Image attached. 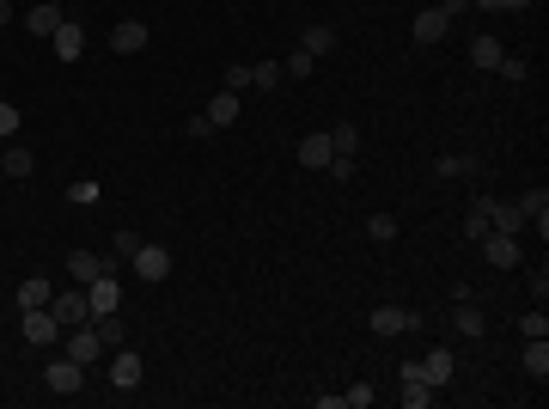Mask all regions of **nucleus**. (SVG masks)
Masks as SVG:
<instances>
[{
	"instance_id": "obj_1",
	"label": "nucleus",
	"mask_w": 549,
	"mask_h": 409,
	"mask_svg": "<svg viewBox=\"0 0 549 409\" xmlns=\"http://www.w3.org/2000/svg\"><path fill=\"white\" fill-rule=\"evenodd\" d=\"M117 251H74V257H67V275H74V281H98V275H117Z\"/></svg>"
},
{
	"instance_id": "obj_2",
	"label": "nucleus",
	"mask_w": 549,
	"mask_h": 409,
	"mask_svg": "<svg viewBox=\"0 0 549 409\" xmlns=\"http://www.w3.org/2000/svg\"><path fill=\"white\" fill-rule=\"evenodd\" d=\"M19 336H25V343H37V348H49V343H61L67 330L56 324V312H49V306H37V312H19Z\"/></svg>"
},
{
	"instance_id": "obj_3",
	"label": "nucleus",
	"mask_w": 549,
	"mask_h": 409,
	"mask_svg": "<svg viewBox=\"0 0 549 409\" xmlns=\"http://www.w3.org/2000/svg\"><path fill=\"white\" fill-rule=\"evenodd\" d=\"M409 37H415V49L446 43V37H452V13H446V6H427V13H415V31H409Z\"/></svg>"
},
{
	"instance_id": "obj_4",
	"label": "nucleus",
	"mask_w": 549,
	"mask_h": 409,
	"mask_svg": "<svg viewBox=\"0 0 549 409\" xmlns=\"http://www.w3.org/2000/svg\"><path fill=\"white\" fill-rule=\"evenodd\" d=\"M128 263H135V275H141V281L153 287V281H165V275H171V251H165V245H147V239H141Z\"/></svg>"
},
{
	"instance_id": "obj_5",
	"label": "nucleus",
	"mask_w": 549,
	"mask_h": 409,
	"mask_svg": "<svg viewBox=\"0 0 549 409\" xmlns=\"http://www.w3.org/2000/svg\"><path fill=\"white\" fill-rule=\"evenodd\" d=\"M397 385H403V404L409 409H427L433 397H440V385H427V379H422V361H403V367H397Z\"/></svg>"
},
{
	"instance_id": "obj_6",
	"label": "nucleus",
	"mask_w": 549,
	"mask_h": 409,
	"mask_svg": "<svg viewBox=\"0 0 549 409\" xmlns=\"http://www.w3.org/2000/svg\"><path fill=\"white\" fill-rule=\"evenodd\" d=\"M427 318L422 312H409V306H379L372 312V336H403V330H422Z\"/></svg>"
},
{
	"instance_id": "obj_7",
	"label": "nucleus",
	"mask_w": 549,
	"mask_h": 409,
	"mask_svg": "<svg viewBox=\"0 0 549 409\" xmlns=\"http://www.w3.org/2000/svg\"><path fill=\"white\" fill-rule=\"evenodd\" d=\"M61 343H67V361H80V367H92V361L104 354V343H98V330H92V318H86V324H74L67 336H61Z\"/></svg>"
},
{
	"instance_id": "obj_8",
	"label": "nucleus",
	"mask_w": 549,
	"mask_h": 409,
	"mask_svg": "<svg viewBox=\"0 0 549 409\" xmlns=\"http://www.w3.org/2000/svg\"><path fill=\"white\" fill-rule=\"evenodd\" d=\"M61 25H67V6H61V0H37V6L25 13V31H31V37H56Z\"/></svg>"
},
{
	"instance_id": "obj_9",
	"label": "nucleus",
	"mask_w": 549,
	"mask_h": 409,
	"mask_svg": "<svg viewBox=\"0 0 549 409\" xmlns=\"http://www.w3.org/2000/svg\"><path fill=\"white\" fill-rule=\"evenodd\" d=\"M141 379H147L141 354H135V348H117V354H110V391H135Z\"/></svg>"
},
{
	"instance_id": "obj_10",
	"label": "nucleus",
	"mask_w": 549,
	"mask_h": 409,
	"mask_svg": "<svg viewBox=\"0 0 549 409\" xmlns=\"http://www.w3.org/2000/svg\"><path fill=\"white\" fill-rule=\"evenodd\" d=\"M43 385L56 391V397H74V391L86 385V367H80V361H67V354H61V361H49V373H43Z\"/></svg>"
},
{
	"instance_id": "obj_11",
	"label": "nucleus",
	"mask_w": 549,
	"mask_h": 409,
	"mask_svg": "<svg viewBox=\"0 0 549 409\" xmlns=\"http://www.w3.org/2000/svg\"><path fill=\"white\" fill-rule=\"evenodd\" d=\"M476 245H483V257L494 269H519V239H513V232H483Z\"/></svg>"
},
{
	"instance_id": "obj_12",
	"label": "nucleus",
	"mask_w": 549,
	"mask_h": 409,
	"mask_svg": "<svg viewBox=\"0 0 549 409\" xmlns=\"http://www.w3.org/2000/svg\"><path fill=\"white\" fill-rule=\"evenodd\" d=\"M117 306H122L117 275H98V281H86V312H92V318H104V312H117Z\"/></svg>"
},
{
	"instance_id": "obj_13",
	"label": "nucleus",
	"mask_w": 549,
	"mask_h": 409,
	"mask_svg": "<svg viewBox=\"0 0 549 409\" xmlns=\"http://www.w3.org/2000/svg\"><path fill=\"white\" fill-rule=\"evenodd\" d=\"M452 330H458V336H470V343H476V336H488V318H483V306H476V300H452Z\"/></svg>"
},
{
	"instance_id": "obj_14",
	"label": "nucleus",
	"mask_w": 549,
	"mask_h": 409,
	"mask_svg": "<svg viewBox=\"0 0 549 409\" xmlns=\"http://www.w3.org/2000/svg\"><path fill=\"white\" fill-rule=\"evenodd\" d=\"M49 312H56V324H61V330L86 324V318H92V312H86V287H80V293H56V300H49Z\"/></svg>"
},
{
	"instance_id": "obj_15",
	"label": "nucleus",
	"mask_w": 549,
	"mask_h": 409,
	"mask_svg": "<svg viewBox=\"0 0 549 409\" xmlns=\"http://www.w3.org/2000/svg\"><path fill=\"white\" fill-rule=\"evenodd\" d=\"M49 49H56V62H80V56H86V31H80L74 19H67V25L56 31V37H49Z\"/></svg>"
},
{
	"instance_id": "obj_16",
	"label": "nucleus",
	"mask_w": 549,
	"mask_h": 409,
	"mask_svg": "<svg viewBox=\"0 0 549 409\" xmlns=\"http://www.w3.org/2000/svg\"><path fill=\"white\" fill-rule=\"evenodd\" d=\"M501 56H507V43L501 37H470V67H483V74H494V67H501Z\"/></svg>"
},
{
	"instance_id": "obj_17",
	"label": "nucleus",
	"mask_w": 549,
	"mask_h": 409,
	"mask_svg": "<svg viewBox=\"0 0 549 409\" xmlns=\"http://www.w3.org/2000/svg\"><path fill=\"white\" fill-rule=\"evenodd\" d=\"M452 373H458V361H452V348H433V354H422V379L427 385H452Z\"/></svg>"
},
{
	"instance_id": "obj_18",
	"label": "nucleus",
	"mask_w": 549,
	"mask_h": 409,
	"mask_svg": "<svg viewBox=\"0 0 549 409\" xmlns=\"http://www.w3.org/2000/svg\"><path fill=\"white\" fill-rule=\"evenodd\" d=\"M110 49H117V56H141V49H147V25L141 19H122L117 31H110Z\"/></svg>"
},
{
	"instance_id": "obj_19",
	"label": "nucleus",
	"mask_w": 549,
	"mask_h": 409,
	"mask_svg": "<svg viewBox=\"0 0 549 409\" xmlns=\"http://www.w3.org/2000/svg\"><path fill=\"white\" fill-rule=\"evenodd\" d=\"M330 153H336V147H330V128H318V135H305V141H300V165H305V171H324Z\"/></svg>"
},
{
	"instance_id": "obj_20",
	"label": "nucleus",
	"mask_w": 549,
	"mask_h": 409,
	"mask_svg": "<svg viewBox=\"0 0 549 409\" xmlns=\"http://www.w3.org/2000/svg\"><path fill=\"white\" fill-rule=\"evenodd\" d=\"M202 117H208L214 128H232V123H239V92H226V86H220V92L208 98V110H202Z\"/></svg>"
},
{
	"instance_id": "obj_21",
	"label": "nucleus",
	"mask_w": 549,
	"mask_h": 409,
	"mask_svg": "<svg viewBox=\"0 0 549 409\" xmlns=\"http://www.w3.org/2000/svg\"><path fill=\"white\" fill-rule=\"evenodd\" d=\"M519 226H525L519 202H494V196H488V232H513V239H519Z\"/></svg>"
},
{
	"instance_id": "obj_22",
	"label": "nucleus",
	"mask_w": 549,
	"mask_h": 409,
	"mask_svg": "<svg viewBox=\"0 0 549 409\" xmlns=\"http://www.w3.org/2000/svg\"><path fill=\"white\" fill-rule=\"evenodd\" d=\"M13 300H19V312H37V306H49V300H56V287L43 281V275H31V281H19V293H13Z\"/></svg>"
},
{
	"instance_id": "obj_23",
	"label": "nucleus",
	"mask_w": 549,
	"mask_h": 409,
	"mask_svg": "<svg viewBox=\"0 0 549 409\" xmlns=\"http://www.w3.org/2000/svg\"><path fill=\"white\" fill-rule=\"evenodd\" d=\"M519 214H525V220H537V239H549V189H525Z\"/></svg>"
},
{
	"instance_id": "obj_24",
	"label": "nucleus",
	"mask_w": 549,
	"mask_h": 409,
	"mask_svg": "<svg viewBox=\"0 0 549 409\" xmlns=\"http://www.w3.org/2000/svg\"><path fill=\"white\" fill-rule=\"evenodd\" d=\"M300 49L311 56V62H318V56H330V49H336V25H305Z\"/></svg>"
},
{
	"instance_id": "obj_25",
	"label": "nucleus",
	"mask_w": 549,
	"mask_h": 409,
	"mask_svg": "<svg viewBox=\"0 0 549 409\" xmlns=\"http://www.w3.org/2000/svg\"><path fill=\"white\" fill-rule=\"evenodd\" d=\"M525 373L537 385L549 379V336H525Z\"/></svg>"
},
{
	"instance_id": "obj_26",
	"label": "nucleus",
	"mask_w": 549,
	"mask_h": 409,
	"mask_svg": "<svg viewBox=\"0 0 549 409\" xmlns=\"http://www.w3.org/2000/svg\"><path fill=\"white\" fill-rule=\"evenodd\" d=\"M476 171V153H440L433 159V178H470Z\"/></svg>"
},
{
	"instance_id": "obj_27",
	"label": "nucleus",
	"mask_w": 549,
	"mask_h": 409,
	"mask_svg": "<svg viewBox=\"0 0 549 409\" xmlns=\"http://www.w3.org/2000/svg\"><path fill=\"white\" fill-rule=\"evenodd\" d=\"M0 171H6V178H31V171H37V159H31L25 147H6V153H0Z\"/></svg>"
},
{
	"instance_id": "obj_28",
	"label": "nucleus",
	"mask_w": 549,
	"mask_h": 409,
	"mask_svg": "<svg viewBox=\"0 0 549 409\" xmlns=\"http://www.w3.org/2000/svg\"><path fill=\"white\" fill-rule=\"evenodd\" d=\"M281 80H287L281 62H250V86H257V92H275Z\"/></svg>"
},
{
	"instance_id": "obj_29",
	"label": "nucleus",
	"mask_w": 549,
	"mask_h": 409,
	"mask_svg": "<svg viewBox=\"0 0 549 409\" xmlns=\"http://www.w3.org/2000/svg\"><path fill=\"white\" fill-rule=\"evenodd\" d=\"M483 232H488V196H476V202H470V214H464V239L476 245Z\"/></svg>"
},
{
	"instance_id": "obj_30",
	"label": "nucleus",
	"mask_w": 549,
	"mask_h": 409,
	"mask_svg": "<svg viewBox=\"0 0 549 409\" xmlns=\"http://www.w3.org/2000/svg\"><path fill=\"white\" fill-rule=\"evenodd\" d=\"M330 147H336V153H354V147H361V123H336L330 128Z\"/></svg>"
},
{
	"instance_id": "obj_31",
	"label": "nucleus",
	"mask_w": 549,
	"mask_h": 409,
	"mask_svg": "<svg viewBox=\"0 0 549 409\" xmlns=\"http://www.w3.org/2000/svg\"><path fill=\"white\" fill-rule=\"evenodd\" d=\"M311 67H318V62H311L305 49H293V56L281 62V74H287V80H311Z\"/></svg>"
},
{
	"instance_id": "obj_32",
	"label": "nucleus",
	"mask_w": 549,
	"mask_h": 409,
	"mask_svg": "<svg viewBox=\"0 0 549 409\" xmlns=\"http://www.w3.org/2000/svg\"><path fill=\"white\" fill-rule=\"evenodd\" d=\"M494 74L519 86V80H531V62H525V56H501V67H494Z\"/></svg>"
},
{
	"instance_id": "obj_33",
	"label": "nucleus",
	"mask_w": 549,
	"mask_h": 409,
	"mask_svg": "<svg viewBox=\"0 0 549 409\" xmlns=\"http://www.w3.org/2000/svg\"><path fill=\"white\" fill-rule=\"evenodd\" d=\"M67 202H74V208H92V202H98V184H92V178H74V184H67Z\"/></svg>"
},
{
	"instance_id": "obj_34",
	"label": "nucleus",
	"mask_w": 549,
	"mask_h": 409,
	"mask_svg": "<svg viewBox=\"0 0 549 409\" xmlns=\"http://www.w3.org/2000/svg\"><path fill=\"white\" fill-rule=\"evenodd\" d=\"M92 330H98V343H104V348H110V343H122V318H117V312L92 318Z\"/></svg>"
},
{
	"instance_id": "obj_35",
	"label": "nucleus",
	"mask_w": 549,
	"mask_h": 409,
	"mask_svg": "<svg viewBox=\"0 0 549 409\" xmlns=\"http://www.w3.org/2000/svg\"><path fill=\"white\" fill-rule=\"evenodd\" d=\"M366 239L391 245V239H397V220H391V214H372V220H366Z\"/></svg>"
},
{
	"instance_id": "obj_36",
	"label": "nucleus",
	"mask_w": 549,
	"mask_h": 409,
	"mask_svg": "<svg viewBox=\"0 0 549 409\" xmlns=\"http://www.w3.org/2000/svg\"><path fill=\"white\" fill-rule=\"evenodd\" d=\"M19 123H25V117H19V104H6V98H0V141H13V135H19Z\"/></svg>"
},
{
	"instance_id": "obj_37",
	"label": "nucleus",
	"mask_w": 549,
	"mask_h": 409,
	"mask_svg": "<svg viewBox=\"0 0 549 409\" xmlns=\"http://www.w3.org/2000/svg\"><path fill=\"white\" fill-rule=\"evenodd\" d=\"M519 336H549V318H544V306H531L525 318H519Z\"/></svg>"
},
{
	"instance_id": "obj_38",
	"label": "nucleus",
	"mask_w": 549,
	"mask_h": 409,
	"mask_svg": "<svg viewBox=\"0 0 549 409\" xmlns=\"http://www.w3.org/2000/svg\"><path fill=\"white\" fill-rule=\"evenodd\" d=\"M342 404H348V409H372V404H379V391H372V385H348Z\"/></svg>"
},
{
	"instance_id": "obj_39",
	"label": "nucleus",
	"mask_w": 549,
	"mask_h": 409,
	"mask_svg": "<svg viewBox=\"0 0 549 409\" xmlns=\"http://www.w3.org/2000/svg\"><path fill=\"white\" fill-rule=\"evenodd\" d=\"M330 178H336V184H348V178H354V153H330V165H324Z\"/></svg>"
},
{
	"instance_id": "obj_40",
	"label": "nucleus",
	"mask_w": 549,
	"mask_h": 409,
	"mask_svg": "<svg viewBox=\"0 0 549 409\" xmlns=\"http://www.w3.org/2000/svg\"><path fill=\"white\" fill-rule=\"evenodd\" d=\"M135 245H141V232H128V226H122L117 239H110V251H117L122 263H128V257H135Z\"/></svg>"
},
{
	"instance_id": "obj_41",
	"label": "nucleus",
	"mask_w": 549,
	"mask_h": 409,
	"mask_svg": "<svg viewBox=\"0 0 549 409\" xmlns=\"http://www.w3.org/2000/svg\"><path fill=\"white\" fill-rule=\"evenodd\" d=\"M250 86V62H232L226 67V92H244Z\"/></svg>"
},
{
	"instance_id": "obj_42",
	"label": "nucleus",
	"mask_w": 549,
	"mask_h": 409,
	"mask_svg": "<svg viewBox=\"0 0 549 409\" xmlns=\"http://www.w3.org/2000/svg\"><path fill=\"white\" fill-rule=\"evenodd\" d=\"M470 6H483V13H525L531 0H470Z\"/></svg>"
},
{
	"instance_id": "obj_43",
	"label": "nucleus",
	"mask_w": 549,
	"mask_h": 409,
	"mask_svg": "<svg viewBox=\"0 0 549 409\" xmlns=\"http://www.w3.org/2000/svg\"><path fill=\"white\" fill-rule=\"evenodd\" d=\"M208 135H220V128H214L202 110H196V117H189V141H208Z\"/></svg>"
},
{
	"instance_id": "obj_44",
	"label": "nucleus",
	"mask_w": 549,
	"mask_h": 409,
	"mask_svg": "<svg viewBox=\"0 0 549 409\" xmlns=\"http://www.w3.org/2000/svg\"><path fill=\"white\" fill-rule=\"evenodd\" d=\"M6 25H13V0H0V31H6Z\"/></svg>"
},
{
	"instance_id": "obj_45",
	"label": "nucleus",
	"mask_w": 549,
	"mask_h": 409,
	"mask_svg": "<svg viewBox=\"0 0 549 409\" xmlns=\"http://www.w3.org/2000/svg\"><path fill=\"white\" fill-rule=\"evenodd\" d=\"M440 6H446V13H452V19H458V13H464V6H470V0H440Z\"/></svg>"
}]
</instances>
